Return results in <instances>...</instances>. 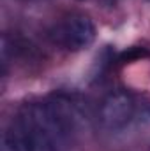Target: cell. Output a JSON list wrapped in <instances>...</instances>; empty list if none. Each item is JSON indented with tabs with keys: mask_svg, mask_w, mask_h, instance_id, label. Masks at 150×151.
<instances>
[{
	"mask_svg": "<svg viewBox=\"0 0 150 151\" xmlns=\"http://www.w3.org/2000/svg\"><path fill=\"white\" fill-rule=\"evenodd\" d=\"M136 106L125 91H111L99 106V123L108 132L124 130L134 118Z\"/></svg>",
	"mask_w": 150,
	"mask_h": 151,
	"instance_id": "obj_1",
	"label": "cell"
},
{
	"mask_svg": "<svg viewBox=\"0 0 150 151\" xmlns=\"http://www.w3.org/2000/svg\"><path fill=\"white\" fill-rule=\"evenodd\" d=\"M95 25L85 14H73L66 18L55 30L57 42L71 51H81L90 47L95 40Z\"/></svg>",
	"mask_w": 150,
	"mask_h": 151,
	"instance_id": "obj_2",
	"label": "cell"
}]
</instances>
